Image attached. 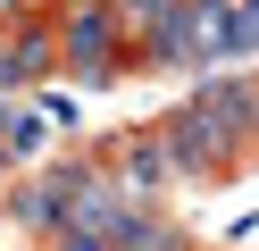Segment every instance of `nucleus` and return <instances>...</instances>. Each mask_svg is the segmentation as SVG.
<instances>
[{
  "instance_id": "obj_1",
  "label": "nucleus",
  "mask_w": 259,
  "mask_h": 251,
  "mask_svg": "<svg viewBox=\"0 0 259 251\" xmlns=\"http://www.w3.org/2000/svg\"><path fill=\"white\" fill-rule=\"evenodd\" d=\"M125 17L109 9V0H67V9H59V50H67V76L84 84V92H109V84L125 76Z\"/></svg>"
},
{
  "instance_id": "obj_2",
  "label": "nucleus",
  "mask_w": 259,
  "mask_h": 251,
  "mask_svg": "<svg viewBox=\"0 0 259 251\" xmlns=\"http://www.w3.org/2000/svg\"><path fill=\"white\" fill-rule=\"evenodd\" d=\"M84 184H92V159H59V167H42V176L9 184V218L34 226V234H59L75 218V193H84Z\"/></svg>"
},
{
  "instance_id": "obj_3",
  "label": "nucleus",
  "mask_w": 259,
  "mask_h": 251,
  "mask_svg": "<svg viewBox=\"0 0 259 251\" xmlns=\"http://www.w3.org/2000/svg\"><path fill=\"white\" fill-rule=\"evenodd\" d=\"M192 109H201V126L218 134L226 151H242V142H259V76H201L192 84Z\"/></svg>"
},
{
  "instance_id": "obj_4",
  "label": "nucleus",
  "mask_w": 259,
  "mask_h": 251,
  "mask_svg": "<svg viewBox=\"0 0 259 251\" xmlns=\"http://www.w3.org/2000/svg\"><path fill=\"white\" fill-rule=\"evenodd\" d=\"M51 76H67V50H59V17H25L9 42H0V92L34 100Z\"/></svg>"
},
{
  "instance_id": "obj_5",
  "label": "nucleus",
  "mask_w": 259,
  "mask_h": 251,
  "mask_svg": "<svg viewBox=\"0 0 259 251\" xmlns=\"http://www.w3.org/2000/svg\"><path fill=\"white\" fill-rule=\"evenodd\" d=\"M159 134H167V159H176V176H184V184H209V176H226V167H234V151L201 126V109H192V100H184V109H167V126H159Z\"/></svg>"
},
{
  "instance_id": "obj_6",
  "label": "nucleus",
  "mask_w": 259,
  "mask_h": 251,
  "mask_svg": "<svg viewBox=\"0 0 259 251\" xmlns=\"http://www.w3.org/2000/svg\"><path fill=\"white\" fill-rule=\"evenodd\" d=\"M109 176H117L125 193H134V201H151L159 184L176 176V159H167V134H159V126H142V134H125V142L109 151Z\"/></svg>"
},
{
  "instance_id": "obj_7",
  "label": "nucleus",
  "mask_w": 259,
  "mask_h": 251,
  "mask_svg": "<svg viewBox=\"0 0 259 251\" xmlns=\"http://www.w3.org/2000/svg\"><path fill=\"white\" fill-rule=\"evenodd\" d=\"M0 142H9V159H42V151H51V117H42V100H25V109H17V126H9V134H0Z\"/></svg>"
},
{
  "instance_id": "obj_8",
  "label": "nucleus",
  "mask_w": 259,
  "mask_h": 251,
  "mask_svg": "<svg viewBox=\"0 0 259 251\" xmlns=\"http://www.w3.org/2000/svg\"><path fill=\"white\" fill-rule=\"evenodd\" d=\"M259 59V0H234V17H226V67Z\"/></svg>"
},
{
  "instance_id": "obj_9",
  "label": "nucleus",
  "mask_w": 259,
  "mask_h": 251,
  "mask_svg": "<svg viewBox=\"0 0 259 251\" xmlns=\"http://www.w3.org/2000/svg\"><path fill=\"white\" fill-rule=\"evenodd\" d=\"M51 251H117V243H109V234H92V226H59Z\"/></svg>"
},
{
  "instance_id": "obj_10",
  "label": "nucleus",
  "mask_w": 259,
  "mask_h": 251,
  "mask_svg": "<svg viewBox=\"0 0 259 251\" xmlns=\"http://www.w3.org/2000/svg\"><path fill=\"white\" fill-rule=\"evenodd\" d=\"M109 9H117V17H159L167 0H109Z\"/></svg>"
},
{
  "instance_id": "obj_11",
  "label": "nucleus",
  "mask_w": 259,
  "mask_h": 251,
  "mask_svg": "<svg viewBox=\"0 0 259 251\" xmlns=\"http://www.w3.org/2000/svg\"><path fill=\"white\" fill-rule=\"evenodd\" d=\"M0 17H25V0H0Z\"/></svg>"
},
{
  "instance_id": "obj_12",
  "label": "nucleus",
  "mask_w": 259,
  "mask_h": 251,
  "mask_svg": "<svg viewBox=\"0 0 259 251\" xmlns=\"http://www.w3.org/2000/svg\"><path fill=\"white\" fill-rule=\"evenodd\" d=\"M0 218H9V201H0Z\"/></svg>"
},
{
  "instance_id": "obj_13",
  "label": "nucleus",
  "mask_w": 259,
  "mask_h": 251,
  "mask_svg": "<svg viewBox=\"0 0 259 251\" xmlns=\"http://www.w3.org/2000/svg\"><path fill=\"white\" fill-rule=\"evenodd\" d=\"M167 9H176V0H167Z\"/></svg>"
},
{
  "instance_id": "obj_14",
  "label": "nucleus",
  "mask_w": 259,
  "mask_h": 251,
  "mask_svg": "<svg viewBox=\"0 0 259 251\" xmlns=\"http://www.w3.org/2000/svg\"><path fill=\"white\" fill-rule=\"evenodd\" d=\"M176 251H184V243H176Z\"/></svg>"
}]
</instances>
